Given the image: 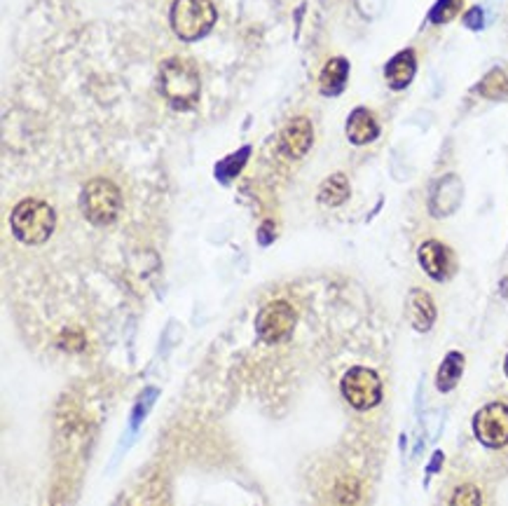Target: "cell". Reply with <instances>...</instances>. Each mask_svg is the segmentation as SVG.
I'll list each match as a JSON object with an SVG mask.
<instances>
[{
	"instance_id": "cell-10",
	"label": "cell",
	"mask_w": 508,
	"mask_h": 506,
	"mask_svg": "<svg viewBox=\"0 0 508 506\" xmlns=\"http://www.w3.org/2000/svg\"><path fill=\"white\" fill-rule=\"evenodd\" d=\"M380 136V126H377L375 115L368 108H354L352 115L347 118V139L352 141L354 146H365Z\"/></svg>"
},
{
	"instance_id": "cell-18",
	"label": "cell",
	"mask_w": 508,
	"mask_h": 506,
	"mask_svg": "<svg viewBox=\"0 0 508 506\" xmlns=\"http://www.w3.org/2000/svg\"><path fill=\"white\" fill-rule=\"evenodd\" d=\"M464 0H438L431 10V21L433 24H447L459 14Z\"/></svg>"
},
{
	"instance_id": "cell-2",
	"label": "cell",
	"mask_w": 508,
	"mask_h": 506,
	"mask_svg": "<svg viewBox=\"0 0 508 506\" xmlns=\"http://www.w3.org/2000/svg\"><path fill=\"white\" fill-rule=\"evenodd\" d=\"M10 225H12L14 237L21 244L38 247V244H45V241L50 240L52 233H54L57 214L43 200H21L12 209Z\"/></svg>"
},
{
	"instance_id": "cell-17",
	"label": "cell",
	"mask_w": 508,
	"mask_h": 506,
	"mask_svg": "<svg viewBox=\"0 0 508 506\" xmlns=\"http://www.w3.org/2000/svg\"><path fill=\"white\" fill-rule=\"evenodd\" d=\"M246 158H249V148H242L239 152H234V155H230V158H225L223 162H220L218 167H216V174H218L223 181H230L233 176H237L239 171H242V167H244Z\"/></svg>"
},
{
	"instance_id": "cell-11",
	"label": "cell",
	"mask_w": 508,
	"mask_h": 506,
	"mask_svg": "<svg viewBox=\"0 0 508 506\" xmlns=\"http://www.w3.org/2000/svg\"><path fill=\"white\" fill-rule=\"evenodd\" d=\"M408 319L413 323L414 331L420 333H427L429 329L436 322V305H433V298L422 289H413L408 296Z\"/></svg>"
},
{
	"instance_id": "cell-12",
	"label": "cell",
	"mask_w": 508,
	"mask_h": 506,
	"mask_svg": "<svg viewBox=\"0 0 508 506\" xmlns=\"http://www.w3.org/2000/svg\"><path fill=\"white\" fill-rule=\"evenodd\" d=\"M414 70H417V59H414V52L413 50H403L398 52L389 63H387V69H384V78H387V85L396 92H401V89L408 87L413 83L414 78Z\"/></svg>"
},
{
	"instance_id": "cell-4",
	"label": "cell",
	"mask_w": 508,
	"mask_h": 506,
	"mask_svg": "<svg viewBox=\"0 0 508 506\" xmlns=\"http://www.w3.org/2000/svg\"><path fill=\"white\" fill-rule=\"evenodd\" d=\"M218 12L211 0H174L171 5V29L185 43L204 38L214 29Z\"/></svg>"
},
{
	"instance_id": "cell-13",
	"label": "cell",
	"mask_w": 508,
	"mask_h": 506,
	"mask_svg": "<svg viewBox=\"0 0 508 506\" xmlns=\"http://www.w3.org/2000/svg\"><path fill=\"white\" fill-rule=\"evenodd\" d=\"M347 78H349V61L342 57H335L324 66L319 76V87L321 94L335 96L340 94L347 85Z\"/></svg>"
},
{
	"instance_id": "cell-6",
	"label": "cell",
	"mask_w": 508,
	"mask_h": 506,
	"mask_svg": "<svg viewBox=\"0 0 508 506\" xmlns=\"http://www.w3.org/2000/svg\"><path fill=\"white\" fill-rule=\"evenodd\" d=\"M295 322H298V314H295L293 305H289L286 300H274L258 312L256 333L267 345H276V342L289 340Z\"/></svg>"
},
{
	"instance_id": "cell-3",
	"label": "cell",
	"mask_w": 508,
	"mask_h": 506,
	"mask_svg": "<svg viewBox=\"0 0 508 506\" xmlns=\"http://www.w3.org/2000/svg\"><path fill=\"white\" fill-rule=\"evenodd\" d=\"M80 209L82 216L87 218L92 225L103 228L118 218L122 209V192L118 185L108 178H92L80 195Z\"/></svg>"
},
{
	"instance_id": "cell-20",
	"label": "cell",
	"mask_w": 508,
	"mask_h": 506,
	"mask_svg": "<svg viewBox=\"0 0 508 506\" xmlns=\"http://www.w3.org/2000/svg\"><path fill=\"white\" fill-rule=\"evenodd\" d=\"M464 24L469 26V29H473V31H478V29L483 26V12H480V7L469 10V14L464 17Z\"/></svg>"
},
{
	"instance_id": "cell-8",
	"label": "cell",
	"mask_w": 508,
	"mask_h": 506,
	"mask_svg": "<svg viewBox=\"0 0 508 506\" xmlns=\"http://www.w3.org/2000/svg\"><path fill=\"white\" fill-rule=\"evenodd\" d=\"M314 141L312 122L307 118H293L289 125L283 126L282 132V152L289 158L298 159L302 155H307Z\"/></svg>"
},
{
	"instance_id": "cell-9",
	"label": "cell",
	"mask_w": 508,
	"mask_h": 506,
	"mask_svg": "<svg viewBox=\"0 0 508 506\" xmlns=\"http://www.w3.org/2000/svg\"><path fill=\"white\" fill-rule=\"evenodd\" d=\"M417 258H420L422 270L431 279H436V282H443V279H447V274H450L452 256L446 244H440V241H424L420 251H417Z\"/></svg>"
},
{
	"instance_id": "cell-15",
	"label": "cell",
	"mask_w": 508,
	"mask_h": 506,
	"mask_svg": "<svg viewBox=\"0 0 508 506\" xmlns=\"http://www.w3.org/2000/svg\"><path fill=\"white\" fill-rule=\"evenodd\" d=\"M464 373V356L459 355V352H450V355L443 359L438 368V375H436V387H438L440 392H450L455 389Z\"/></svg>"
},
{
	"instance_id": "cell-1",
	"label": "cell",
	"mask_w": 508,
	"mask_h": 506,
	"mask_svg": "<svg viewBox=\"0 0 508 506\" xmlns=\"http://www.w3.org/2000/svg\"><path fill=\"white\" fill-rule=\"evenodd\" d=\"M160 94L174 110H190L195 108L201 94L200 73L188 59L174 57L160 66V80H157Z\"/></svg>"
},
{
	"instance_id": "cell-14",
	"label": "cell",
	"mask_w": 508,
	"mask_h": 506,
	"mask_svg": "<svg viewBox=\"0 0 508 506\" xmlns=\"http://www.w3.org/2000/svg\"><path fill=\"white\" fill-rule=\"evenodd\" d=\"M349 181H347L345 174H332L328 176L319 188V202L326 204V207H340L349 200Z\"/></svg>"
},
{
	"instance_id": "cell-19",
	"label": "cell",
	"mask_w": 508,
	"mask_h": 506,
	"mask_svg": "<svg viewBox=\"0 0 508 506\" xmlns=\"http://www.w3.org/2000/svg\"><path fill=\"white\" fill-rule=\"evenodd\" d=\"M450 506H483V497L476 486H459L452 494Z\"/></svg>"
},
{
	"instance_id": "cell-5",
	"label": "cell",
	"mask_w": 508,
	"mask_h": 506,
	"mask_svg": "<svg viewBox=\"0 0 508 506\" xmlns=\"http://www.w3.org/2000/svg\"><path fill=\"white\" fill-rule=\"evenodd\" d=\"M342 396L356 411H371L382 401V380L375 371L365 366L349 368L340 382Z\"/></svg>"
},
{
	"instance_id": "cell-7",
	"label": "cell",
	"mask_w": 508,
	"mask_h": 506,
	"mask_svg": "<svg viewBox=\"0 0 508 506\" xmlns=\"http://www.w3.org/2000/svg\"><path fill=\"white\" fill-rule=\"evenodd\" d=\"M473 434L485 448L508 445V405L502 401L483 405L473 418Z\"/></svg>"
},
{
	"instance_id": "cell-16",
	"label": "cell",
	"mask_w": 508,
	"mask_h": 506,
	"mask_svg": "<svg viewBox=\"0 0 508 506\" xmlns=\"http://www.w3.org/2000/svg\"><path fill=\"white\" fill-rule=\"evenodd\" d=\"M478 92L485 96V99H492V102H506L508 99V73L502 69L489 70L488 76L480 80L478 85Z\"/></svg>"
},
{
	"instance_id": "cell-21",
	"label": "cell",
	"mask_w": 508,
	"mask_h": 506,
	"mask_svg": "<svg viewBox=\"0 0 508 506\" xmlns=\"http://www.w3.org/2000/svg\"><path fill=\"white\" fill-rule=\"evenodd\" d=\"M504 371H506V378H508V355H506V361H504Z\"/></svg>"
}]
</instances>
